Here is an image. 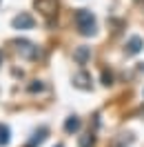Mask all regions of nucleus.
<instances>
[{
    "instance_id": "nucleus-1",
    "label": "nucleus",
    "mask_w": 144,
    "mask_h": 147,
    "mask_svg": "<svg viewBox=\"0 0 144 147\" xmlns=\"http://www.w3.org/2000/svg\"><path fill=\"white\" fill-rule=\"evenodd\" d=\"M75 25H78L82 36H93V34H95V16H93L89 9H78L75 11Z\"/></svg>"
},
{
    "instance_id": "nucleus-2",
    "label": "nucleus",
    "mask_w": 144,
    "mask_h": 147,
    "mask_svg": "<svg viewBox=\"0 0 144 147\" xmlns=\"http://www.w3.org/2000/svg\"><path fill=\"white\" fill-rule=\"evenodd\" d=\"M13 27L16 29H33L36 27V20H33V16H29V13H20V16L13 18Z\"/></svg>"
},
{
    "instance_id": "nucleus-3",
    "label": "nucleus",
    "mask_w": 144,
    "mask_h": 147,
    "mask_svg": "<svg viewBox=\"0 0 144 147\" xmlns=\"http://www.w3.org/2000/svg\"><path fill=\"white\" fill-rule=\"evenodd\" d=\"M16 45H18V54H22L25 58H36L38 56V47L27 42V40H18Z\"/></svg>"
},
{
    "instance_id": "nucleus-4",
    "label": "nucleus",
    "mask_w": 144,
    "mask_h": 147,
    "mask_svg": "<svg viewBox=\"0 0 144 147\" xmlns=\"http://www.w3.org/2000/svg\"><path fill=\"white\" fill-rule=\"evenodd\" d=\"M142 47H144V40L140 36H133L129 42H126V54L135 56V54H140V51H142Z\"/></svg>"
},
{
    "instance_id": "nucleus-5",
    "label": "nucleus",
    "mask_w": 144,
    "mask_h": 147,
    "mask_svg": "<svg viewBox=\"0 0 144 147\" xmlns=\"http://www.w3.org/2000/svg\"><path fill=\"white\" fill-rule=\"evenodd\" d=\"M73 85L80 87V89H91V76L87 71H80L73 76Z\"/></svg>"
},
{
    "instance_id": "nucleus-6",
    "label": "nucleus",
    "mask_w": 144,
    "mask_h": 147,
    "mask_svg": "<svg viewBox=\"0 0 144 147\" xmlns=\"http://www.w3.org/2000/svg\"><path fill=\"white\" fill-rule=\"evenodd\" d=\"M36 7H38V9H42V13L51 16V13L55 11V7H58V2H55V0H38Z\"/></svg>"
},
{
    "instance_id": "nucleus-7",
    "label": "nucleus",
    "mask_w": 144,
    "mask_h": 147,
    "mask_svg": "<svg viewBox=\"0 0 144 147\" xmlns=\"http://www.w3.org/2000/svg\"><path fill=\"white\" fill-rule=\"evenodd\" d=\"M89 56H91V49H89V47H78V49H75V54H73V58H75L80 65H84L87 60H89Z\"/></svg>"
},
{
    "instance_id": "nucleus-8",
    "label": "nucleus",
    "mask_w": 144,
    "mask_h": 147,
    "mask_svg": "<svg viewBox=\"0 0 144 147\" xmlns=\"http://www.w3.org/2000/svg\"><path fill=\"white\" fill-rule=\"evenodd\" d=\"M64 129H67L69 134L78 131V129H80V118H75V116H73V118H69L67 123H64Z\"/></svg>"
},
{
    "instance_id": "nucleus-9",
    "label": "nucleus",
    "mask_w": 144,
    "mask_h": 147,
    "mask_svg": "<svg viewBox=\"0 0 144 147\" xmlns=\"http://www.w3.org/2000/svg\"><path fill=\"white\" fill-rule=\"evenodd\" d=\"M45 138H47V129L42 127L40 131H36V134H33V138H31V143H29V147H36V145H40V143H42Z\"/></svg>"
},
{
    "instance_id": "nucleus-10",
    "label": "nucleus",
    "mask_w": 144,
    "mask_h": 147,
    "mask_svg": "<svg viewBox=\"0 0 144 147\" xmlns=\"http://www.w3.org/2000/svg\"><path fill=\"white\" fill-rule=\"evenodd\" d=\"M7 143H9V127L0 125V145H7Z\"/></svg>"
},
{
    "instance_id": "nucleus-11",
    "label": "nucleus",
    "mask_w": 144,
    "mask_h": 147,
    "mask_svg": "<svg viewBox=\"0 0 144 147\" xmlns=\"http://www.w3.org/2000/svg\"><path fill=\"white\" fill-rule=\"evenodd\" d=\"M80 147H93V136H82L80 138Z\"/></svg>"
},
{
    "instance_id": "nucleus-12",
    "label": "nucleus",
    "mask_w": 144,
    "mask_h": 147,
    "mask_svg": "<svg viewBox=\"0 0 144 147\" xmlns=\"http://www.w3.org/2000/svg\"><path fill=\"white\" fill-rule=\"evenodd\" d=\"M102 83H104V85H107V87H109V85L113 83V76H111V74H109V71H104V74H102Z\"/></svg>"
},
{
    "instance_id": "nucleus-13",
    "label": "nucleus",
    "mask_w": 144,
    "mask_h": 147,
    "mask_svg": "<svg viewBox=\"0 0 144 147\" xmlns=\"http://www.w3.org/2000/svg\"><path fill=\"white\" fill-rule=\"evenodd\" d=\"M29 89H31V92H42V89H45V85H42V83H38V80H36V83H33L31 87H29Z\"/></svg>"
},
{
    "instance_id": "nucleus-14",
    "label": "nucleus",
    "mask_w": 144,
    "mask_h": 147,
    "mask_svg": "<svg viewBox=\"0 0 144 147\" xmlns=\"http://www.w3.org/2000/svg\"><path fill=\"white\" fill-rule=\"evenodd\" d=\"M58 147H60V145H58Z\"/></svg>"
}]
</instances>
